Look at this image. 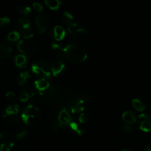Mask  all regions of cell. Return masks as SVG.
<instances>
[{"label":"cell","instance_id":"7","mask_svg":"<svg viewBox=\"0 0 151 151\" xmlns=\"http://www.w3.org/2000/svg\"><path fill=\"white\" fill-rule=\"evenodd\" d=\"M35 23L40 32H43L47 29L50 25V20L45 15H38L35 18Z\"/></svg>","mask_w":151,"mask_h":151},{"label":"cell","instance_id":"17","mask_svg":"<svg viewBox=\"0 0 151 151\" xmlns=\"http://www.w3.org/2000/svg\"><path fill=\"white\" fill-rule=\"evenodd\" d=\"M16 65L19 67H25L27 66V58L24 55L19 54L16 56L15 58Z\"/></svg>","mask_w":151,"mask_h":151},{"label":"cell","instance_id":"2","mask_svg":"<svg viewBox=\"0 0 151 151\" xmlns=\"http://www.w3.org/2000/svg\"><path fill=\"white\" fill-rule=\"evenodd\" d=\"M21 117L26 125L29 126H36L41 122V111L37 106L28 105L24 109Z\"/></svg>","mask_w":151,"mask_h":151},{"label":"cell","instance_id":"6","mask_svg":"<svg viewBox=\"0 0 151 151\" xmlns=\"http://www.w3.org/2000/svg\"><path fill=\"white\" fill-rule=\"evenodd\" d=\"M70 110L72 113H81L83 111V100L80 97H73L70 101Z\"/></svg>","mask_w":151,"mask_h":151},{"label":"cell","instance_id":"12","mask_svg":"<svg viewBox=\"0 0 151 151\" xmlns=\"http://www.w3.org/2000/svg\"><path fill=\"white\" fill-rule=\"evenodd\" d=\"M122 119L124 122L128 125H131V124L134 123L137 121V115L134 112L131 111H126L122 114Z\"/></svg>","mask_w":151,"mask_h":151},{"label":"cell","instance_id":"30","mask_svg":"<svg viewBox=\"0 0 151 151\" xmlns=\"http://www.w3.org/2000/svg\"><path fill=\"white\" fill-rule=\"evenodd\" d=\"M27 134V132L26 130H22V131H20V132H19L16 134V137L18 139H22L24 138V137H26Z\"/></svg>","mask_w":151,"mask_h":151},{"label":"cell","instance_id":"19","mask_svg":"<svg viewBox=\"0 0 151 151\" xmlns=\"http://www.w3.org/2000/svg\"><path fill=\"white\" fill-rule=\"evenodd\" d=\"M29 73L27 71H24V72H20L18 77V83L19 85H23L27 81L29 78Z\"/></svg>","mask_w":151,"mask_h":151},{"label":"cell","instance_id":"26","mask_svg":"<svg viewBox=\"0 0 151 151\" xmlns=\"http://www.w3.org/2000/svg\"><path fill=\"white\" fill-rule=\"evenodd\" d=\"M19 22L22 24V27H27L30 26V21L27 18H20L19 19Z\"/></svg>","mask_w":151,"mask_h":151},{"label":"cell","instance_id":"14","mask_svg":"<svg viewBox=\"0 0 151 151\" xmlns=\"http://www.w3.org/2000/svg\"><path fill=\"white\" fill-rule=\"evenodd\" d=\"M12 52V48L7 44L0 43V58H5L9 57Z\"/></svg>","mask_w":151,"mask_h":151},{"label":"cell","instance_id":"35","mask_svg":"<svg viewBox=\"0 0 151 151\" xmlns=\"http://www.w3.org/2000/svg\"><path fill=\"white\" fill-rule=\"evenodd\" d=\"M143 151H151V145H150L149 146H147V147H146L143 150Z\"/></svg>","mask_w":151,"mask_h":151},{"label":"cell","instance_id":"23","mask_svg":"<svg viewBox=\"0 0 151 151\" xmlns=\"http://www.w3.org/2000/svg\"><path fill=\"white\" fill-rule=\"evenodd\" d=\"M17 9L18 10H19V13H22V14L23 15L29 14L31 11L30 7H29L28 5H27V4H20V5L18 6Z\"/></svg>","mask_w":151,"mask_h":151},{"label":"cell","instance_id":"3","mask_svg":"<svg viewBox=\"0 0 151 151\" xmlns=\"http://www.w3.org/2000/svg\"><path fill=\"white\" fill-rule=\"evenodd\" d=\"M32 71L33 73L40 75L41 78H50L52 76L51 65L45 60H39L34 62L32 65Z\"/></svg>","mask_w":151,"mask_h":151},{"label":"cell","instance_id":"21","mask_svg":"<svg viewBox=\"0 0 151 151\" xmlns=\"http://www.w3.org/2000/svg\"><path fill=\"white\" fill-rule=\"evenodd\" d=\"M69 128H70L72 131H75V132L77 134H78L79 136H81L83 134V130L82 129V128H81L77 122L72 121V122L69 124Z\"/></svg>","mask_w":151,"mask_h":151},{"label":"cell","instance_id":"34","mask_svg":"<svg viewBox=\"0 0 151 151\" xmlns=\"http://www.w3.org/2000/svg\"><path fill=\"white\" fill-rule=\"evenodd\" d=\"M132 131V127L130 125H125L123 126V131L125 132H130V131Z\"/></svg>","mask_w":151,"mask_h":151},{"label":"cell","instance_id":"22","mask_svg":"<svg viewBox=\"0 0 151 151\" xmlns=\"http://www.w3.org/2000/svg\"><path fill=\"white\" fill-rule=\"evenodd\" d=\"M22 36L25 39H29L33 36V32L32 29H31L30 26L27 27H23L22 29Z\"/></svg>","mask_w":151,"mask_h":151},{"label":"cell","instance_id":"16","mask_svg":"<svg viewBox=\"0 0 151 151\" xmlns=\"http://www.w3.org/2000/svg\"><path fill=\"white\" fill-rule=\"evenodd\" d=\"M19 112V106L18 105H10V106H7L5 109V111H4V116H11V115L16 114Z\"/></svg>","mask_w":151,"mask_h":151},{"label":"cell","instance_id":"5","mask_svg":"<svg viewBox=\"0 0 151 151\" xmlns=\"http://www.w3.org/2000/svg\"><path fill=\"white\" fill-rule=\"evenodd\" d=\"M139 128L145 132L151 131V116L147 114H142L138 116Z\"/></svg>","mask_w":151,"mask_h":151},{"label":"cell","instance_id":"15","mask_svg":"<svg viewBox=\"0 0 151 151\" xmlns=\"http://www.w3.org/2000/svg\"><path fill=\"white\" fill-rule=\"evenodd\" d=\"M132 106L136 110L140 112L144 111L145 109H146V105L144 103V101L138 98L134 99L132 100Z\"/></svg>","mask_w":151,"mask_h":151},{"label":"cell","instance_id":"29","mask_svg":"<svg viewBox=\"0 0 151 151\" xmlns=\"http://www.w3.org/2000/svg\"><path fill=\"white\" fill-rule=\"evenodd\" d=\"M79 121L81 123L83 124L87 122V121H88V116H87V115L85 113H81L79 116Z\"/></svg>","mask_w":151,"mask_h":151},{"label":"cell","instance_id":"9","mask_svg":"<svg viewBox=\"0 0 151 151\" xmlns=\"http://www.w3.org/2000/svg\"><path fill=\"white\" fill-rule=\"evenodd\" d=\"M58 123L60 125H69L72 122V117L69 111L66 109H63L58 114Z\"/></svg>","mask_w":151,"mask_h":151},{"label":"cell","instance_id":"20","mask_svg":"<svg viewBox=\"0 0 151 151\" xmlns=\"http://www.w3.org/2000/svg\"><path fill=\"white\" fill-rule=\"evenodd\" d=\"M62 1L59 0H46L45 4L52 10H57L59 8Z\"/></svg>","mask_w":151,"mask_h":151},{"label":"cell","instance_id":"18","mask_svg":"<svg viewBox=\"0 0 151 151\" xmlns=\"http://www.w3.org/2000/svg\"><path fill=\"white\" fill-rule=\"evenodd\" d=\"M17 48L20 52L27 53L29 51V44L25 41L21 40L18 42Z\"/></svg>","mask_w":151,"mask_h":151},{"label":"cell","instance_id":"10","mask_svg":"<svg viewBox=\"0 0 151 151\" xmlns=\"http://www.w3.org/2000/svg\"><path fill=\"white\" fill-rule=\"evenodd\" d=\"M34 84H35V88L38 90L40 92L45 91L50 87V83H49L48 80L45 78H38L35 81Z\"/></svg>","mask_w":151,"mask_h":151},{"label":"cell","instance_id":"8","mask_svg":"<svg viewBox=\"0 0 151 151\" xmlns=\"http://www.w3.org/2000/svg\"><path fill=\"white\" fill-rule=\"evenodd\" d=\"M65 68H66L65 63H63L62 60H55L51 66L52 74L53 76L55 77L58 76L59 75H60V74L65 70Z\"/></svg>","mask_w":151,"mask_h":151},{"label":"cell","instance_id":"13","mask_svg":"<svg viewBox=\"0 0 151 151\" xmlns=\"http://www.w3.org/2000/svg\"><path fill=\"white\" fill-rule=\"evenodd\" d=\"M53 35H54V38L56 41H60L63 39V38L65 37V35H66V32H65V30L63 27L57 25L54 28Z\"/></svg>","mask_w":151,"mask_h":151},{"label":"cell","instance_id":"31","mask_svg":"<svg viewBox=\"0 0 151 151\" xmlns=\"http://www.w3.org/2000/svg\"><path fill=\"white\" fill-rule=\"evenodd\" d=\"M10 19L7 16H4V17L0 18V25L4 26V25L7 24L10 22Z\"/></svg>","mask_w":151,"mask_h":151},{"label":"cell","instance_id":"24","mask_svg":"<svg viewBox=\"0 0 151 151\" xmlns=\"http://www.w3.org/2000/svg\"><path fill=\"white\" fill-rule=\"evenodd\" d=\"M63 22H66V24H69L72 23V20H73V16H72V13H70L69 12L65 11L63 14Z\"/></svg>","mask_w":151,"mask_h":151},{"label":"cell","instance_id":"25","mask_svg":"<svg viewBox=\"0 0 151 151\" xmlns=\"http://www.w3.org/2000/svg\"><path fill=\"white\" fill-rule=\"evenodd\" d=\"M19 37H20V35L17 31H12V32H9L8 35H7V38L11 41H18Z\"/></svg>","mask_w":151,"mask_h":151},{"label":"cell","instance_id":"4","mask_svg":"<svg viewBox=\"0 0 151 151\" xmlns=\"http://www.w3.org/2000/svg\"><path fill=\"white\" fill-rule=\"evenodd\" d=\"M13 145L11 136L7 132H0V151H10Z\"/></svg>","mask_w":151,"mask_h":151},{"label":"cell","instance_id":"1","mask_svg":"<svg viewBox=\"0 0 151 151\" xmlns=\"http://www.w3.org/2000/svg\"><path fill=\"white\" fill-rule=\"evenodd\" d=\"M52 48L62 50L64 52V55L69 60L75 63L85 61L88 56L86 47L83 44L77 41H72L64 46L53 44Z\"/></svg>","mask_w":151,"mask_h":151},{"label":"cell","instance_id":"11","mask_svg":"<svg viewBox=\"0 0 151 151\" xmlns=\"http://www.w3.org/2000/svg\"><path fill=\"white\" fill-rule=\"evenodd\" d=\"M67 29L69 32H70L71 34H74V35L82 34L85 32V29L81 24L75 23V22H72V23L68 24Z\"/></svg>","mask_w":151,"mask_h":151},{"label":"cell","instance_id":"36","mask_svg":"<svg viewBox=\"0 0 151 151\" xmlns=\"http://www.w3.org/2000/svg\"><path fill=\"white\" fill-rule=\"evenodd\" d=\"M118 151H131V150H128V149H120V150H119Z\"/></svg>","mask_w":151,"mask_h":151},{"label":"cell","instance_id":"27","mask_svg":"<svg viewBox=\"0 0 151 151\" xmlns=\"http://www.w3.org/2000/svg\"><path fill=\"white\" fill-rule=\"evenodd\" d=\"M5 97L7 98V100H8L9 101H14L16 98V95L14 92L13 91H9L7 94H5Z\"/></svg>","mask_w":151,"mask_h":151},{"label":"cell","instance_id":"33","mask_svg":"<svg viewBox=\"0 0 151 151\" xmlns=\"http://www.w3.org/2000/svg\"><path fill=\"white\" fill-rule=\"evenodd\" d=\"M22 91H24V92L26 93V94H27L28 96H29V97H32V96L34 95V92H33V91H32V90L31 89V88H23V89H22Z\"/></svg>","mask_w":151,"mask_h":151},{"label":"cell","instance_id":"32","mask_svg":"<svg viewBox=\"0 0 151 151\" xmlns=\"http://www.w3.org/2000/svg\"><path fill=\"white\" fill-rule=\"evenodd\" d=\"M32 5H33L34 9H35L36 11L40 12V13H41V12H42L43 6L41 5V4H40V3H38V2H34Z\"/></svg>","mask_w":151,"mask_h":151},{"label":"cell","instance_id":"28","mask_svg":"<svg viewBox=\"0 0 151 151\" xmlns=\"http://www.w3.org/2000/svg\"><path fill=\"white\" fill-rule=\"evenodd\" d=\"M29 98V96H28L24 91H23L22 90V91H21L20 93V96H19V100H20V101L26 102Z\"/></svg>","mask_w":151,"mask_h":151}]
</instances>
